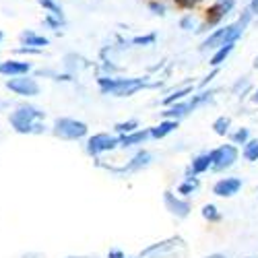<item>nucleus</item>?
Listing matches in <instances>:
<instances>
[{
	"instance_id": "obj_1",
	"label": "nucleus",
	"mask_w": 258,
	"mask_h": 258,
	"mask_svg": "<svg viewBox=\"0 0 258 258\" xmlns=\"http://www.w3.org/2000/svg\"><path fill=\"white\" fill-rule=\"evenodd\" d=\"M252 19H254V15H252V11L246 7V9L242 11V15L238 17V21H235V23L219 25L217 29L209 31V35L201 41L199 50H201V52H209V50H217V48H221V46H225V44H231V41H235V44H238V39L244 35L246 27L252 23Z\"/></svg>"
},
{
	"instance_id": "obj_2",
	"label": "nucleus",
	"mask_w": 258,
	"mask_h": 258,
	"mask_svg": "<svg viewBox=\"0 0 258 258\" xmlns=\"http://www.w3.org/2000/svg\"><path fill=\"white\" fill-rule=\"evenodd\" d=\"M46 118V114L35 105H19L17 110L9 116L11 126L15 128V133L19 135H39L46 131V126L41 124V120Z\"/></svg>"
},
{
	"instance_id": "obj_3",
	"label": "nucleus",
	"mask_w": 258,
	"mask_h": 258,
	"mask_svg": "<svg viewBox=\"0 0 258 258\" xmlns=\"http://www.w3.org/2000/svg\"><path fill=\"white\" fill-rule=\"evenodd\" d=\"M97 87L103 95H114V97H131L139 93L141 89L149 87L145 77H131V79H120V77H99Z\"/></svg>"
},
{
	"instance_id": "obj_4",
	"label": "nucleus",
	"mask_w": 258,
	"mask_h": 258,
	"mask_svg": "<svg viewBox=\"0 0 258 258\" xmlns=\"http://www.w3.org/2000/svg\"><path fill=\"white\" fill-rule=\"evenodd\" d=\"M235 9V0H215V3L205 11V21L197 27L195 33H209V29L219 27L223 23V19L233 13Z\"/></svg>"
},
{
	"instance_id": "obj_5",
	"label": "nucleus",
	"mask_w": 258,
	"mask_h": 258,
	"mask_svg": "<svg viewBox=\"0 0 258 258\" xmlns=\"http://www.w3.org/2000/svg\"><path fill=\"white\" fill-rule=\"evenodd\" d=\"M211 97H213V91H203V93H199V95H192L190 99H182V101H176V103H171V105H167V110L165 112H161V116L163 118H174V120H182V118H186L190 112H195L197 107H201V105H205L207 101H211Z\"/></svg>"
},
{
	"instance_id": "obj_6",
	"label": "nucleus",
	"mask_w": 258,
	"mask_h": 258,
	"mask_svg": "<svg viewBox=\"0 0 258 258\" xmlns=\"http://www.w3.org/2000/svg\"><path fill=\"white\" fill-rule=\"evenodd\" d=\"M52 133L64 141H79L83 137H87L89 126L81 120H75V118H56Z\"/></svg>"
},
{
	"instance_id": "obj_7",
	"label": "nucleus",
	"mask_w": 258,
	"mask_h": 258,
	"mask_svg": "<svg viewBox=\"0 0 258 258\" xmlns=\"http://www.w3.org/2000/svg\"><path fill=\"white\" fill-rule=\"evenodd\" d=\"M238 157H240V151L233 143L231 145H221V147L211 151V167L217 169V171L229 169L235 161H238Z\"/></svg>"
},
{
	"instance_id": "obj_8",
	"label": "nucleus",
	"mask_w": 258,
	"mask_h": 258,
	"mask_svg": "<svg viewBox=\"0 0 258 258\" xmlns=\"http://www.w3.org/2000/svg\"><path fill=\"white\" fill-rule=\"evenodd\" d=\"M118 145H120V137L107 135V133H97V135L87 139V153L91 157H97L101 153L112 151V149H116Z\"/></svg>"
},
{
	"instance_id": "obj_9",
	"label": "nucleus",
	"mask_w": 258,
	"mask_h": 258,
	"mask_svg": "<svg viewBox=\"0 0 258 258\" xmlns=\"http://www.w3.org/2000/svg\"><path fill=\"white\" fill-rule=\"evenodd\" d=\"M7 89H11L13 93H17L21 97H35V95H39V83L27 75H19V77H11L7 81Z\"/></svg>"
},
{
	"instance_id": "obj_10",
	"label": "nucleus",
	"mask_w": 258,
	"mask_h": 258,
	"mask_svg": "<svg viewBox=\"0 0 258 258\" xmlns=\"http://www.w3.org/2000/svg\"><path fill=\"white\" fill-rule=\"evenodd\" d=\"M242 188V180L240 178H221L219 182H215L213 186V195L221 197V199H231L240 192Z\"/></svg>"
},
{
	"instance_id": "obj_11",
	"label": "nucleus",
	"mask_w": 258,
	"mask_h": 258,
	"mask_svg": "<svg viewBox=\"0 0 258 258\" xmlns=\"http://www.w3.org/2000/svg\"><path fill=\"white\" fill-rule=\"evenodd\" d=\"M163 203H165L167 211L171 215H176V217H180V219H184V217H188V215H190V203L178 199L174 192H169V190L163 192Z\"/></svg>"
},
{
	"instance_id": "obj_12",
	"label": "nucleus",
	"mask_w": 258,
	"mask_h": 258,
	"mask_svg": "<svg viewBox=\"0 0 258 258\" xmlns=\"http://www.w3.org/2000/svg\"><path fill=\"white\" fill-rule=\"evenodd\" d=\"M31 64L23 60H5L0 62V75L7 77H19V75H29Z\"/></svg>"
},
{
	"instance_id": "obj_13",
	"label": "nucleus",
	"mask_w": 258,
	"mask_h": 258,
	"mask_svg": "<svg viewBox=\"0 0 258 258\" xmlns=\"http://www.w3.org/2000/svg\"><path fill=\"white\" fill-rule=\"evenodd\" d=\"M147 139H151V128H143V131H133V133H128V135H120V145L122 149L126 147H135V145H143Z\"/></svg>"
},
{
	"instance_id": "obj_14",
	"label": "nucleus",
	"mask_w": 258,
	"mask_h": 258,
	"mask_svg": "<svg viewBox=\"0 0 258 258\" xmlns=\"http://www.w3.org/2000/svg\"><path fill=\"white\" fill-rule=\"evenodd\" d=\"M178 122L180 120H174V118H165L163 122H159L157 126L151 128V139H165L167 135H171L178 128Z\"/></svg>"
},
{
	"instance_id": "obj_15",
	"label": "nucleus",
	"mask_w": 258,
	"mask_h": 258,
	"mask_svg": "<svg viewBox=\"0 0 258 258\" xmlns=\"http://www.w3.org/2000/svg\"><path fill=\"white\" fill-rule=\"evenodd\" d=\"M235 50V41H231V44H225V46H221V48H217V50H213V56H211V60H209V67H213V69H219L221 64L229 58V54Z\"/></svg>"
},
{
	"instance_id": "obj_16",
	"label": "nucleus",
	"mask_w": 258,
	"mask_h": 258,
	"mask_svg": "<svg viewBox=\"0 0 258 258\" xmlns=\"http://www.w3.org/2000/svg\"><path fill=\"white\" fill-rule=\"evenodd\" d=\"M21 41H23V46H29V48H46L50 44V39L44 37V35H37L33 31H23L21 33Z\"/></svg>"
},
{
	"instance_id": "obj_17",
	"label": "nucleus",
	"mask_w": 258,
	"mask_h": 258,
	"mask_svg": "<svg viewBox=\"0 0 258 258\" xmlns=\"http://www.w3.org/2000/svg\"><path fill=\"white\" fill-rule=\"evenodd\" d=\"M211 167V153H201L192 159L190 163V171L192 176H199V174H205V171Z\"/></svg>"
},
{
	"instance_id": "obj_18",
	"label": "nucleus",
	"mask_w": 258,
	"mask_h": 258,
	"mask_svg": "<svg viewBox=\"0 0 258 258\" xmlns=\"http://www.w3.org/2000/svg\"><path fill=\"white\" fill-rule=\"evenodd\" d=\"M192 91H195V87H190V85H188V87H182V89H176V91H171L167 97H163L161 103H163V105H171V103H176V101H182V99L188 97Z\"/></svg>"
},
{
	"instance_id": "obj_19",
	"label": "nucleus",
	"mask_w": 258,
	"mask_h": 258,
	"mask_svg": "<svg viewBox=\"0 0 258 258\" xmlns=\"http://www.w3.org/2000/svg\"><path fill=\"white\" fill-rule=\"evenodd\" d=\"M157 41V33L151 31V33H145V35H137L131 39V44L137 46V48H149V46H155Z\"/></svg>"
},
{
	"instance_id": "obj_20",
	"label": "nucleus",
	"mask_w": 258,
	"mask_h": 258,
	"mask_svg": "<svg viewBox=\"0 0 258 258\" xmlns=\"http://www.w3.org/2000/svg\"><path fill=\"white\" fill-rule=\"evenodd\" d=\"M229 126H231V118L219 116L217 120L213 122V131H215V135H217V137H225L229 133Z\"/></svg>"
},
{
	"instance_id": "obj_21",
	"label": "nucleus",
	"mask_w": 258,
	"mask_h": 258,
	"mask_svg": "<svg viewBox=\"0 0 258 258\" xmlns=\"http://www.w3.org/2000/svg\"><path fill=\"white\" fill-rule=\"evenodd\" d=\"M178 25H180V29H182V31H197L199 21H197V17L192 15V13H186V15H182V17H180Z\"/></svg>"
},
{
	"instance_id": "obj_22",
	"label": "nucleus",
	"mask_w": 258,
	"mask_h": 258,
	"mask_svg": "<svg viewBox=\"0 0 258 258\" xmlns=\"http://www.w3.org/2000/svg\"><path fill=\"white\" fill-rule=\"evenodd\" d=\"M242 155H244V159H248V161H258V139H250V141L244 145Z\"/></svg>"
},
{
	"instance_id": "obj_23",
	"label": "nucleus",
	"mask_w": 258,
	"mask_h": 258,
	"mask_svg": "<svg viewBox=\"0 0 258 258\" xmlns=\"http://www.w3.org/2000/svg\"><path fill=\"white\" fill-rule=\"evenodd\" d=\"M149 161H151V153H149V151H141V153H137V157H135L131 163L126 165V169H128V171H135V169L147 165Z\"/></svg>"
},
{
	"instance_id": "obj_24",
	"label": "nucleus",
	"mask_w": 258,
	"mask_h": 258,
	"mask_svg": "<svg viewBox=\"0 0 258 258\" xmlns=\"http://www.w3.org/2000/svg\"><path fill=\"white\" fill-rule=\"evenodd\" d=\"M44 25H46V27H50V29H54V31H58L60 27L67 25V19H64V17H58V15H52V13H48V15L44 17Z\"/></svg>"
},
{
	"instance_id": "obj_25",
	"label": "nucleus",
	"mask_w": 258,
	"mask_h": 258,
	"mask_svg": "<svg viewBox=\"0 0 258 258\" xmlns=\"http://www.w3.org/2000/svg\"><path fill=\"white\" fill-rule=\"evenodd\" d=\"M203 217L209 223H217V221H221V213H219V209L215 205H205L203 207Z\"/></svg>"
},
{
	"instance_id": "obj_26",
	"label": "nucleus",
	"mask_w": 258,
	"mask_h": 258,
	"mask_svg": "<svg viewBox=\"0 0 258 258\" xmlns=\"http://www.w3.org/2000/svg\"><path fill=\"white\" fill-rule=\"evenodd\" d=\"M137 128H139V120H126V122H118V124L114 126V131H116L118 135H128V133L137 131Z\"/></svg>"
},
{
	"instance_id": "obj_27",
	"label": "nucleus",
	"mask_w": 258,
	"mask_h": 258,
	"mask_svg": "<svg viewBox=\"0 0 258 258\" xmlns=\"http://www.w3.org/2000/svg\"><path fill=\"white\" fill-rule=\"evenodd\" d=\"M149 11H151L155 17H165L167 15V5L165 0H149Z\"/></svg>"
},
{
	"instance_id": "obj_28",
	"label": "nucleus",
	"mask_w": 258,
	"mask_h": 258,
	"mask_svg": "<svg viewBox=\"0 0 258 258\" xmlns=\"http://www.w3.org/2000/svg\"><path fill=\"white\" fill-rule=\"evenodd\" d=\"M229 139L233 145H246L250 141V133H248V128H238L233 135H229Z\"/></svg>"
},
{
	"instance_id": "obj_29",
	"label": "nucleus",
	"mask_w": 258,
	"mask_h": 258,
	"mask_svg": "<svg viewBox=\"0 0 258 258\" xmlns=\"http://www.w3.org/2000/svg\"><path fill=\"white\" fill-rule=\"evenodd\" d=\"M248 89H250V79H248V77H240L238 81L233 83L231 93H233V95H242V93H246Z\"/></svg>"
},
{
	"instance_id": "obj_30",
	"label": "nucleus",
	"mask_w": 258,
	"mask_h": 258,
	"mask_svg": "<svg viewBox=\"0 0 258 258\" xmlns=\"http://www.w3.org/2000/svg\"><path fill=\"white\" fill-rule=\"evenodd\" d=\"M37 3L44 7L48 13H52V15H58V17H64V13H62V7L56 3V0H37Z\"/></svg>"
},
{
	"instance_id": "obj_31",
	"label": "nucleus",
	"mask_w": 258,
	"mask_h": 258,
	"mask_svg": "<svg viewBox=\"0 0 258 258\" xmlns=\"http://www.w3.org/2000/svg\"><path fill=\"white\" fill-rule=\"evenodd\" d=\"M199 188V180H192V178H188L180 188H178V192L180 195H192V192H195Z\"/></svg>"
},
{
	"instance_id": "obj_32",
	"label": "nucleus",
	"mask_w": 258,
	"mask_h": 258,
	"mask_svg": "<svg viewBox=\"0 0 258 258\" xmlns=\"http://www.w3.org/2000/svg\"><path fill=\"white\" fill-rule=\"evenodd\" d=\"M203 0H176V5L180 7V9H186V11H192L197 5H201Z\"/></svg>"
},
{
	"instance_id": "obj_33",
	"label": "nucleus",
	"mask_w": 258,
	"mask_h": 258,
	"mask_svg": "<svg viewBox=\"0 0 258 258\" xmlns=\"http://www.w3.org/2000/svg\"><path fill=\"white\" fill-rule=\"evenodd\" d=\"M248 9L252 11V15H254V17H258V0H250V5H248Z\"/></svg>"
},
{
	"instance_id": "obj_34",
	"label": "nucleus",
	"mask_w": 258,
	"mask_h": 258,
	"mask_svg": "<svg viewBox=\"0 0 258 258\" xmlns=\"http://www.w3.org/2000/svg\"><path fill=\"white\" fill-rule=\"evenodd\" d=\"M250 101H252V103H256V105H258V89H254V93H252V95H250Z\"/></svg>"
},
{
	"instance_id": "obj_35",
	"label": "nucleus",
	"mask_w": 258,
	"mask_h": 258,
	"mask_svg": "<svg viewBox=\"0 0 258 258\" xmlns=\"http://www.w3.org/2000/svg\"><path fill=\"white\" fill-rule=\"evenodd\" d=\"M110 258H124V256L120 250H114V252H110Z\"/></svg>"
},
{
	"instance_id": "obj_36",
	"label": "nucleus",
	"mask_w": 258,
	"mask_h": 258,
	"mask_svg": "<svg viewBox=\"0 0 258 258\" xmlns=\"http://www.w3.org/2000/svg\"><path fill=\"white\" fill-rule=\"evenodd\" d=\"M205 258H227V256H223V254H211V256H205Z\"/></svg>"
},
{
	"instance_id": "obj_37",
	"label": "nucleus",
	"mask_w": 258,
	"mask_h": 258,
	"mask_svg": "<svg viewBox=\"0 0 258 258\" xmlns=\"http://www.w3.org/2000/svg\"><path fill=\"white\" fill-rule=\"evenodd\" d=\"M252 67H254V69H256V71H258V56H256V58H254V62H252Z\"/></svg>"
},
{
	"instance_id": "obj_38",
	"label": "nucleus",
	"mask_w": 258,
	"mask_h": 258,
	"mask_svg": "<svg viewBox=\"0 0 258 258\" xmlns=\"http://www.w3.org/2000/svg\"><path fill=\"white\" fill-rule=\"evenodd\" d=\"M0 41H3V31H0Z\"/></svg>"
},
{
	"instance_id": "obj_39",
	"label": "nucleus",
	"mask_w": 258,
	"mask_h": 258,
	"mask_svg": "<svg viewBox=\"0 0 258 258\" xmlns=\"http://www.w3.org/2000/svg\"><path fill=\"white\" fill-rule=\"evenodd\" d=\"M174 3H176V0H174Z\"/></svg>"
}]
</instances>
